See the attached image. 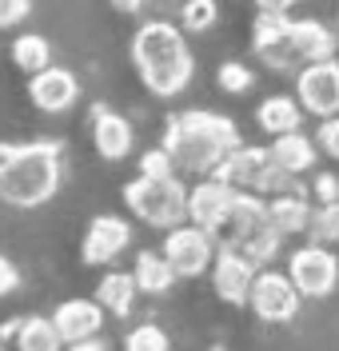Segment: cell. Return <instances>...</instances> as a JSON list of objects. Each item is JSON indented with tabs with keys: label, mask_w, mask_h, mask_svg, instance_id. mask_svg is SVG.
Masks as SVG:
<instances>
[{
	"label": "cell",
	"mask_w": 339,
	"mask_h": 351,
	"mask_svg": "<svg viewBox=\"0 0 339 351\" xmlns=\"http://www.w3.org/2000/svg\"><path fill=\"white\" fill-rule=\"evenodd\" d=\"M132 64L140 72L144 88L152 96H180L192 72H196V60L188 52V40L176 24L168 21H148L140 24V32L132 36Z\"/></svg>",
	"instance_id": "1"
},
{
	"label": "cell",
	"mask_w": 339,
	"mask_h": 351,
	"mask_svg": "<svg viewBox=\"0 0 339 351\" xmlns=\"http://www.w3.org/2000/svg\"><path fill=\"white\" fill-rule=\"evenodd\" d=\"M60 188V144H0V199L8 208H40Z\"/></svg>",
	"instance_id": "2"
},
{
	"label": "cell",
	"mask_w": 339,
	"mask_h": 351,
	"mask_svg": "<svg viewBox=\"0 0 339 351\" xmlns=\"http://www.w3.org/2000/svg\"><path fill=\"white\" fill-rule=\"evenodd\" d=\"M164 148L172 152L176 168H184V172H216L227 156L240 148V132L227 116L192 108V112H180L168 124Z\"/></svg>",
	"instance_id": "3"
},
{
	"label": "cell",
	"mask_w": 339,
	"mask_h": 351,
	"mask_svg": "<svg viewBox=\"0 0 339 351\" xmlns=\"http://www.w3.org/2000/svg\"><path fill=\"white\" fill-rule=\"evenodd\" d=\"M216 236H224V247L240 252V256H248L255 267L268 263L271 256L279 252V240H284L279 228L271 223L268 204L255 196V192H240V199H236V208H231L227 223L216 232Z\"/></svg>",
	"instance_id": "4"
},
{
	"label": "cell",
	"mask_w": 339,
	"mask_h": 351,
	"mask_svg": "<svg viewBox=\"0 0 339 351\" xmlns=\"http://www.w3.org/2000/svg\"><path fill=\"white\" fill-rule=\"evenodd\" d=\"M124 204L132 208L136 219H144L148 228H176L188 219V188L176 176H140L124 188Z\"/></svg>",
	"instance_id": "5"
},
{
	"label": "cell",
	"mask_w": 339,
	"mask_h": 351,
	"mask_svg": "<svg viewBox=\"0 0 339 351\" xmlns=\"http://www.w3.org/2000/svg\"><path fill=\"white\" fill-rule=\"evenodd\" d=\"M216 176H224L227 184H236L240 192H255V196H264V192H284L295 180V176H288L275 164L271 148L268 152H264V148H236V152L216 168Z\"/></svg>",
	"instance_id": "6"
},
{
	"label": "cell",
	"mask_w": 339,
	"mask_h": 351,
	"mask_svg": "<svg viewBox=\"0 0 339 351\" xmlns=\"http://www.w3.org/2000/svg\"><path fill=\"white\" fill-rule=\"evenodd\" d=\"M212 232H203L200 223H176L168 228V240H164V256L172 263V271L184 280H196L212 267Z\"/></svg>",
	"instance_id": "7"
},
{
	"label": "cell",
	"mask_w": 339,
	"mask_h": 351,
	"mask_svg": "<svg viewBox=\"0 0 339 351\" xmlns=\"http://www.w3.org/2000/svg\"><path fill=\"white\" fill-rule=\"evenodd\" d=\"M299 295H303V291L292 284V276H284V271H260L255 284H251L248 304L260 319H268V324H288L295 311H299Z\"/></svg>",
	"instance_id": "8"
},
{
	"label": "cell",
	"mask_w": 339,
	"mask_h": 351,
	"mask_svg": "<svg viewBox=\"0 0 339 351\" xmlns=\"http://www.w3.org/2000/svg\"><path fill=\"white\" fill-rule=\"evenodd\" d=\"M236 199H240V188L236 184H227L224 176H216V180H203L196 184L192 192H188V219L192 223H200L203 232H220L231 216V208H236Z\"/></svg>",
	"instance_id": "9"
},
{
	"label": "cell",
	"mask_w": 339,
	"mask_h": 351,
	"mask_svg": "<svg viewBox=\"0 0 339 351\" xmlns=\"http://www.w3.org/2000/svg\"><path fill=\"white\" fill-rule=\"evenodd\" d=\"M288 271H292V284L303 291V295H327L331 287L339 284V260L327 252V243H307V247H299L288 263Z\"/></svg>",
	"instance_id": "10"
},
{
	"label": "cell",
	"mask_w": 339,
	"mask_h": 351,
	"mask_svg": "<svg viewBox=\"0 0 339 351\" xmlns=\"http://www.w3.org/2000/svg\"><path fill=\"white\" fill-rule=\"evenodd\" d=\"M295 92H299V104L307 112H316L319 120L336 116L339 112V64L336 60L303 64L299 68V80H295Z\"/></svg>",
	"instance_id": "11"
},
{
	"label": "cell",
	"mask_w": 339,
	"mask_h": 351,
	"mask_svg": "<svg viewBox=\"0 0 339 351\" xmlns=\"http://www.w3.org/2000/svg\"><path fill=\"white\" fill-rule=\"evenodd\" d=\"M132 240V228H128V219L120 216H96L88 223V232H84V243H80V260L88 263V267H104V263H112L124 247Z\"/></svg>",
	"instance_id": "12"
},
{
	"label": "cell",
	"mask_w": 339,
	"mask_h": 351,
	"mask_svg": "<svg viewBox=\"0 0 339 351\" xmlns=\"http://www.w3.org/2000/svg\"><path fill=\"white\" fill-rule=\"evenodd\" d=\"M28 100L40 112L56 116V112H68L80 100V84H76V76H72L68 68L48 64L45 72H36V76L28 80Z\"/></svg>",
	"instance_id": "13"
},
{
	"label": "cell",
	"mask_w": 339,
	"mask_h": 351,
	"mask_svg": "<svg viewBox=\"0 0 339 351\" xmlns=\"http://www.w3.org/2000/svg\"><path fill=\"white\" fill-rule=\"evenodd\" d=\"M251 284H255V263L248 256L224 247L216 256V263H212V287H216V295L224 304H248Z\"/></svg>",
	"instance_id": "14"
},
{
	"label": "cell",
	"mask_w": 339,
	"mask_h": 351,
	"mask_svg": "<svg viewBox=\"0 0 339 351\" xmlns=\"http://www.w3.org/2000/svg\"><path fill=\"white\" fill-rule=\"evenodd\" d=\"M52 324L64 335V343H80L92 339L104 328V304L100 300H64V304L52 311Z\"/></svg>",
	"instance_id": "15"
},
{
	"label": "cell",
	"mask_w": 339,
	"mask_h": 351,
	"mask_svg": "<svg viewBox=\"0 0 339 351\" xmlns=\"http://www.w3.org/2000/svg\"><path fill=\"white\" fill-rule=\"evenodd\" d=\"M92 144H96V152L104 156V160H124L136 144L132 124L120 112L96 108V116H92Z\"/></svg>",
	"instance_id": "16"
},
{
	"label": "cell",
	"mask_w": 339,
	"mask_h": 351,
	"mask_svg": "<svg viewBox=\"0 0 339 351\" xmlns=\"http://www.w3.org/2000/svg\"><path fill=\"white\" fill-rule=\"evenodd\" d=\"M288 40H292L295 60H299V64L331 60V52H336V36H331V28H323L319 21H288Z\"/></svg>",
	"instance_id": "17"
},
{
	"label": "cell",
	"mask_w": 339,
	"mask_h": 351,
	"mask_svg": "<svg viewBox=\"0 0 339 351\" xmlns=\"http://www.w3.org/2000/svg\"><path fill=\"white\" fill-rule=\"evenodd\" d=\"M271 156H275V164L284 168L288 176H299L307 172L312 164H316V144L303 136V132H284V136H275V144H271Z\"/></svg>",
	"instance_id": "18"
},
{
	"label": "cell",
	"mask_w": 339,
	"mask_h": 351,
	"mask_svg": "<svg viewBox=\"0 0 339 351\" xmlns=\"http://www.w3.org/2000/svg\"><path fill=\"white\" fill-rule=\"evenodd\" d=\"M132 276H136V284H140L144 295H164L168 287L180 280V276L172 271V263H168L164 252H140V256H136Z\"/></svg>",
	"instance_id": "19"
},
{
	"label": "cell",
	"mask_w": 339,
	"mask_h": 351,
	"mask_svg": "<svg viewBox=\"0 0 339 351\" xmlns=\"http://www.w3.org/2000/svg\"><path fill=\"white\" fill-rule=\"evenodd\" d=\"M136 291H140V284H136L132 271H108L100 284H96V300L104 304V311H112V315H128L136 307Z\"/></svg>",
	"instance_id": "20"
},
{
	"label": "cell",
	"mask_w": 339,
	"mask_h": 351,
	"mask_svg": "<svg viewBox=\"0 0 339 351\" xmlns=\"http://www.w3.org/2000/svg\"><path fill=\"white\" fill-rule=\"evenodd\" d=\"M271 223L279 228V236H299V232H312V208L299 196H288V192H275V199L268 204Z\"/></svg>",
	"instance_id": "21"
},
{
	"label": "cell",
	"mask_w": 339,
	"mask_h": 351,
	"mask_svg": "<svg viewBox=\"0 0 339 351\" xmlns=\"http://www.w3.org/2000/svg\"><path fill=\"white\" fill-rule=\"evenodd\" d=\"M299 104H295L292 96H268L260 108H255V120H260V128L271 132V136H284V132H295L299 128Z\"/></svg>",
	"instance_id": "22"
},
{
	"label": "cell",
	"mask_w": 339,
	"mask_h": 351,
	"mask_svg": "<svg viewBox=\"0 0 339 351\" xmlns=\"http://www.w3.org/2000/svg\"><path fill=\"white\" fill-rule=\"evenodd\" d=\"M16 351H64V335L56 331L52 319L32 315V319L16 324Z\"/></svg>",
	"instance_id": "23"
},
{
	"label": "cell",
	"mask_w": 339,
	"mask_h": 351,
	"mask_svg": "<svg viewBox=\"0 0 339 351\" xmlns=\"http://www.w3.org/2000/svg\"><path fill=\"white\" fill-rule=\"evenodd\" d=\"M12 64L28 72V76H36V72H45L52 64V44L45 36H36V32H24L12 40Z\"/></svg>",
	"instance_id": "24"
},
{
	"label": "cell",
	"mask_w": 339,
	"mask_h": 351,
	"mask_svg": "<svg viewBox=\"0 0 339 351\" xmlns=\"http://www.w3.org/2000/svg\"><path fill=\"white\" fill-rule=\"evenodd\" d=\"M220 16V8H216V0H188L180 8V24L188 32H208L212 24Z\"/></svg>",
	"instance_id": "25"
},
{
	"label": "cell",
	"mask_w": 339,
	"mask_h": 351,
	"mask_svg": "<svg viewBox=\"0 0 339 351\" xmlns=\"http://www.w3.org/2000/svg\"><path fill=\"white\" fill-rule=\"evenodd\" d=\"M124 351H172V348H168V335H164V328H156V324H140V328L128 331Z\"/></svg>",
	"instance_id": "26"
},
{
	"label": "cell",
	"mask_w": 339,
	"mask_h": 351,
	"mask_svg": "<svg viewBox=\"0 0 339 351\" xmlns=\"http://www.w3.org/2000/svg\"><path fill=\"white\" fill-rule=\"evenodd\" d=\"M312 236H316L319 243H339V199L323 204V208L316 212V219H312Z\"/></svg>",
	"instance_id": "27"
},
{
	"label": "cell",
	"mask_w": 339,
	"mask_h": 351,
	"mask_svg": "<svg viewBox=\"0 0 339 351\" xmlns=\"http://www.w3.org/2000/svg\"><path fill=\"white\" fill-rule=\"evenodd\" d=\"M140 176H176V160H172V152L160 144V148H152V152L140 156Z\"/></svg>",
	"instance_id": "28"
},
{
	"label": "cell",
	"mask_w": 339,
	"mask_h": 351,
	"mask_svg": "<svg viewBox=\"0 0 339 351\" xmlns=\"http://www.w3.org/2000/svg\"><path fill=\"white\" fill-rule=\"evenodd\" d=\"M216 80H220L224 92H248V88H251V72L244 64H224Z\"/></svg>",
	"instance_id": "29"
},
{
	"label": "cell",
	"mask_w": 339,
	"mask_h": 351,
	"mask_svg": "<svg viewBox=\"0 0 339 351\" xmlns=\"http://www.w3.org/2000/svg\"><path fill=\"white\" fill-rule=\"evenodd\" d=\"M32 12V0H0V28H16Z\"/></svg>",
	"instance_id": "30"
},
{
	"label": "cell",
	"mask_w": 339,
	"mask_h": 351,
	"mask_svg": "<svg viewBox=\"0 0 339 351\" xmlns=\"http://www.w3.org/2000/svg\"><path fill=\"white\" fill-rule=\"evenodd\" d=\"M319 144H323V152L336 156L339 160V116H327L323 124H319Z\"/></svg>",
	"instance_id": "31"
},
{
	"label": "cell",
	"mask_w": 339,
	"mask_h": 351,
	"mask_svg": "<svg viewBox=\"0 0 339 351\" xmlns=\"http://www.w3.org/2000/svg\"><path fill=\"white\" fill-rule=\"evenodd\" d=\"M16 287H21V271H16V263L8 260V256H0V300L12 295Z\"/></svg>",
	"instance_id": "32"
},
{
	"label": "cell",
	"mask_w": 339,
	"mask_h": 351,
	"mask_svg": "<svg viewBox=\"0 0 339 351\" xmlns=\"http://www.w3.org/2000/svg\"><path fill=\"white\" fill-rule=\"evenodd\" d=\"M299 0H255V8L260 12H288V8H295Z\"/></svg>",
	"instance_id": "33"
},
{
	"label": "cell",
	"mask_w": 339,
	"mask_h": 351,
	"mask_svg": "<svg viewBox=\"0 0 339 351\" xmlns=\"http://www.w3.org/2000/svg\"><path fill=\"white\" fill-rule=\"evenodd\" d=\"M316 192H319V199H323V204H331V199L339 196L336 180H327V176H323V180H316Z\"/></svg>",
	"instance_id": "34"
},
{
	"label": "cell",
	"mask_w": 339,
	"mask_h": 351,
	"mask_svg": "<svg viewBox=\"0 0 339 351\" xmlns=\"http://www.w3.org/2000/svg\"><path fill=\"white\" fill-rule=\"evenodd\" d=\"M68 351H108V343L92 335V339H80V343H68Z\"/></svg>",
	"instance_id": "35"
},
{
	"label": "cell",
	"mask_w": 339,
	"mask_h": 351,
	"mask_svg": "<svg viewBox=\"0 0 339 351\" xmlns=\"http://www.w3.org/2000/svg\"><path fill=\"white\" fill-rule=\"evenodd\" d=\"M116 12H124V16H136L140 8H144V0H112Z\"/></svg>",
	"instance_id": "36"
}]
</instances>
